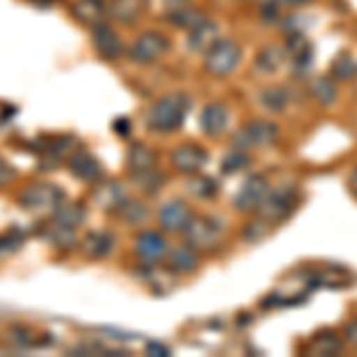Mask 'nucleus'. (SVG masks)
Wrapping results in <instances>:
<instances>
[{
  "instance_id": "f257e3e1",
  "label": "nucleus",
  "mask_w": 357,
  "mask_h": 357,
  "mask_svg": "<svg viewBox=\"0 0 357 357\" xmlns=\"http://www.w3.org/2000/svg\"><path fill=\"white\" fill-rule=\"evenodd\" d=\"M241 62V45L231 38H217L205 50V69L212 77H229Z\"/></svg>"
},
{
  "instance_id": "f03ea898",
  "label": "nucleus",
  "mask_w": 357,
  "mask_h": 357,
  "mask_svg": "<svg viewBox=\"0 0 357 357\" xmlns=\"http://www.w3.org/2000/svg\"><path fill=\"white\" fill-rule=\"evenodd\" d=\"M188 112L186 96H167L151 110V126L155 131H176Z\"/></svg>"
},
{
  "instance_id": "7ed1b4c3",
  "label": "nucleus",
  "mask_w": 357,
  "mask_h": 357,
  "mask_svg": "<svg viewBox=\"0 0 357 357\" xmlns=\"http://www.w3.org/2000/svg\"><path fill=\"white\" fill-rule=\"evenodd\" d=\"M183 231H186V243L191 248H195V250L212 252V250H217V248L224 243L222 224L215 222V220H207V217L191 220Z\"/></svg>"
},
{
  "instance_id": "20e7f679",
  "label": "nucleus",
  "mask_w": 357,
  "mask_h": 357,
  "mask_svg": "<svg viewBox=\"0 0 357 357\" xmlns=\"http://www.w3.org/2000/svg\"><path fill=\"white\" fill-rule=\"evenodd\" d=\"M298 205V193L296 188H281V191H269V195L264 198V203L260 205V217L264 222L274 224L284 222L286 217L296 210Z\"/></svg>"
},
{
  "instance_id": "39448f33",
  "label": "nucleus",
  "mask_w": 357,
  "mask_h": 357,
  "mask_svg": "<svg viewBox=\"0 0 357 357\" xmlns=\"http://www.w3.org/2000/svg\"><path fill=\"white\" fill-rule=\"evenodd\" d=\"M279 138V129L272 122H250L234 136L236 151H248V148H267L274 146Z\"/></svg>"
},
{
  "instance_id": "423d86ee",
  "label": "nucleus",
  "mask_w": 357,
  "mask_h": 357,
  "mask_svg": "<svg viewBox=\"0 0 357 357\" xmlns=\"http://www.w3.org/2000/svg\"><path fill=\"white\" fill-rule=\"evenodd\" d=\"M267 195H269V181L262 174H252V176H248L243 186L238 188V193H236V198H234V205H236V210H241V212H257Z\"/></svg>"
},
{
  "instance_id": "0eeeda50",
  "label": "nucleus",
  "mask_w": 357,
  "mask_h": 357,
  "mask_svg": "<svg viewBox=\"0 0 357 357\" xmlns=\"http://www.w3.org/2000/svg\"><path fill=\"white\" fill-rule=\"evenodd\" d=\"M167 50H169V41L162 36V33L158 31H148L143 33V36L136 38V43L131 45V57H134L136 62H143V65H148V62H155L158 57H162Z\"/></svg>"
},
{
  "instance_id": "6e6552de",
  "label": "nucleus",
  "mask_w": 357,
  "mask_h": 357,
  "mask_svg": "<svg viewBox=\"0 0 357 357\" xmlns=\"http://www.w3.org/2000/svg\"><path fill=\"white\" fill-rule=\"evenodd\" d=\"M207 151H203L200 146H195V143H186V146L176 148L174 158H172V162L178 172H183V174H195V172H200L207 162Z\"/></svg>"
},
{
  "instance_id": "1a4fd4ad",
  "label": "nucleus",
  "mask_w": 357,
  "mask_h": 357,
  "mask_svg": "<svg viewBox=\"0 0 357 357\" xmlns=\"http://www.w3.org/2000/svg\"><path fill=\"white\" fill-rule=\"evenodd\" d=\"M229 126V110L220 102H212V105H207L203 114H200V129H203V134L217 138L222 136L224 131H227Z\"/></svg>"
},
{
  "instance_id": "9d476101",
  "label": "nucleus",
  "mask_w": 357,
  "mask_h": 357,
  "mask_svg": "<svg viewBox=\"0 0 357 357\" xmlns=\"http://www.w3.org/2000/svg\"><path fill=\"white\" fill-rule=\"evenodd\" d=\"M191 222V210L181 203V200H172L160 210V224L167 231H183Z\"/></svg>"
},
{
  "instance_id": "9b49d317",
  "label": "nucleus",
  "mask_w": 357,
  "mask_h": 357,
  "mask_svg": "<svg viewBox=\"0 0 357 357\" xmlns=\"http://www.w3.org/2000/svg\"><path fill=\"white\" fill-rule=\"evenodd\" d=\"M136 250H138V257H141L143 262H158V260H162V257H165L167 243H165V238L160 234L148 231V234H143L141 238H138Z\"/></svg>"
},
{
  "instance_id": "f8f14e48",
  "label": "nucleus",
  "mask_w": 357,
  "mask_h": 357,
  "mask_svg": "<svg viewBox=\"0 0 357 357\" xmlns=\"http://www.w3.org/2000/svg\"><path fill=\"white\" fill-rule=\"evenodd\" d=\"M93 41H96V48L100 50L102 57H110V60H114V57L122 55V41H119L117 33H114L112 29L98 24L96 31H93Z\"/></svg>"
},
{
  "instance_id": "ddd939ff",
  "label": "nucleus",
  "mask_w": 357,
  "mask_h": 357,
  "mask_svg": "<svg viewBox=\"0 0 357 357\" xmlns=\"http://www.w3.org/2000/svg\"><path fill=\"white\" fill-rule=\"evenodd\" d=\"M341 348H343V341L338 338V333L324 331V333H317L312 341H310L307 353L319 355V357H331V355L341 353Z\"/></svg>"
},
{
  "instance_id": "4468645a",
  "label": "nucleus",
  "mask_w": 357,
  "mask_h": 357,
  "mask_svg": "<svg viewBox=\"0 0 357 357\" xmlns=\"http://www.w3.org/2000/svg\"><path fill=\"white\" fill-rule=\"evenodd\" d=\"M217 31H220V26L215 24V22L210 20H203L198 26L191 29V36H188V43H191L193 50H207L212 43L217 41Z\"/></svg>"
},
{
  "instance_id": "2eb2a0df",
  "label": "nucleus",
  "mask_w": 357,
  "mask_h": 357,
  "mask_svg": "<svg viewBox=\"0 0 357 357\" xmlns=\"http://www.w3.org/2000/svg\"><path fill=\"white\" fill-rule=\"evenodd\" d=\"M143 5H146V0H112L110 15L122 24H131V22H136L141 17Z\"/></svg>"
},
{
  "instance_id": "dca6fc26",
  "label": "nucleus",
  "mask_w": 357,
  "mask_h": 357,
  "mask_svg": "<svg viewBox=\"0 0 357 357\" xmlns=\"http://www.w3.org/2000/svg\"><path fill=\"white\" fill-rule=\"evenodd\" d=\"M284 60H286V50L284 48H276V45H267V48L257 53L255 67H257V72L274 74V72H279V67L284 65Z\"/></svg>"
},
{
  "instance_id": "f3484780",
  "label": "nucleus",
  "mask_w": 357,
  "mask_h": 357,
  "mask_svg": "<svg viewBox=\"0 0 357 357\" xmlns=\"http://www.w3.org/2000/svg\"><path fill=\"white\" fill-rule=\"evenodd\" d=\"M169 267L176 269V272H193L198 267V255H195V248L191 245H183L176 248L169 257Z\"/></svg>"
},
{
  "instance_id": "a211bd4d",
  "label": "nucleus",
  "mask_w": 357,
  "mask_h": 357,
  "mask_svg": "<svg viewBox=\"0 0 357 357\" xmlns=\"http://www.w3.org/2000/svg\"><path fill=\"white\" fill-rule=\"evenodd\" d=\"M331 77L338 79V82H350V79H355L357 77V60L353 55L341 53L331 62Z\"/></svg>"
},
{
  "instance_id": "6ab92c4d",
  "label": "nucleus",
  "mask_w": 357,
  "mask_h": 357,
  "mask_svg": "<svg viewBox=\"0 0 357 357\" xmlns=\"http://www.w3.org/2000/svg\"><path fill=\"white\" fill-rule=\"evenodd\" d=\"M310 93H312V98L319 105H331L336 100V84L329 77H319L310 84Z\"/></svg>"
},
{
  "instance_id": "aec40b11",
  "label": "nucleus",
  "mask_w": 357,
  "mask_h": 357,
  "mask_svg": "<svg viewBox=\"0 0 357 357\" xmlns=\"http://www.w3.org/2000/svg\"><path fill=\"white\" fill-rule=\"evenodd\" d=\"M74 15L79 17L86 24L98 26L102 22V15H105V8L100 5V0H82V3L74 8Z\"/></svg>"
},
{
  "instance_id": "412c9836",
  "label": "nucleus",
  "mask_w": 357,
  "mask_h": 357,
  "mask_svg": "<svg viewBox=\"0 0 357 357\" xmlns=\"http://www.w3.org/2000/svg\"><path fill=\"white\" fill-rule=\"evenodd\" d=\"M260 100L269 112H281L289 105V89H284V86H269L267 91H262Z\"/></svg>"
},
{
  "instance_id": "4be33fe9",
  "label": "nucleus",
  "mask_w": 357,
  "mask_h": 357,
  "mask_svg": "<svg viewBox=\"0 0 357 357\" xmlns=\"http://www.w3.org/2000/svg\"><path fill=\"white\" fill-rule=\"evenodd\" d=\"M169 20L174 22L176 26H181V29H188L191 31L193 26H198L200 22L205 20L203 15H200V10H195V8H183V10H176V13H169Z\"/></svg>"
},
{
  "instance_id": "5701e85b",
  "label": "nucleus",
  "mask_w": 357,
  "mask_h": 357,
  "mask_svg": "<svg viewBox=\"0 0 357 357\" xmlns=\"http://www.w3.org/2000/svg\"><path fill=\"white\" fill-rule=\"evenodd\" d=\"M129 162L136 172H151L155 167V153L148 151L146 146H134V151L129 155Z\"/></svg>"
},
{
  "instance_id": "b1692460",
  "label": "nucleus",
  "mask_w": 357,
  "mask_h": 357,
  "mask_svg": "<svg viewBox=\"0 0 357 357\" xmlns=\"http://www.w3.org/2000/svg\"><path fill=\"white\" fill-rule=\"evenodd\" d=\"M243 167H248V155L243 151H234L222 160V172L224 174H236Z\"/></svg>"
},
{
  "instance_id": "393cba45",
  "label": "nucleus",
  "mask_w": 357,
  "mask_h": 357,
  "mask_svg": "<svg viewBox=\"0 0 357 357\" xmlns=\"http://www.w3.org/2000/svg\"><path fill=\"white\" fill-rule=\"evenodd\" d=\"M191 191L198 195V198H212V195L217 193V183L212 181L210 176H198V178H193Z\"/></svg>"
},
{
  "instance_id": "a878e982",
  "label": "nucleus",
  "mask_w": 357,
  "mask_h": 357,
  "mask_svg": "<svg viewBox=\"0 0 357 357\" xmlns=\"http://www.w3.org/2000/svg\"><path fill=\"white\" fill-rule=\"evenodd\" d=\"M269 229H272V224L264 222L262 217H260V220H255V222L248 224L243 234H245V238H248V241H252V243H255V241H262L264 236L269 234Z\"/></svg>"
},
{
  "instance_id": "bb28decb",
  "label": "nucleus",
  "mask_w": 357,
  "mask_h": 357,
  "mask_svg": "<svg viewBox=\"0 0 357 357\" xmlns=\"http://www.w3.org/2000/svg\"><path fill=\"white\" fill-rule=\"evenodd\" d=\"M343 336H345V341H348V343L357 345V319H355V321H350V324L345 326Z\"/></svg>"
},
{
  "instance_id": "cd10ccee",
  "label": "nucleus",
  "mask_w": 357,
  "mask_h": 357,
  "mask_svg": "<svg viewBox=\"0 0 357 357\" xmlns=\"http://www.w3.org/2000/svg\"><path fill=\"white\" fill-rule=\"evenodd\" d=\"M165 5H167V10H169V13H176V10L188 8V0H165Z\"/></svg>"
},
{
  "instance_id": "c85d7f7f",
  "label": "nucleus",
  "mask_w": 357,
  "mask_h": 357,
  "mask_svg": "<svg viewBox=\"0 0 357 357\" xmlns=\"http://www.w3.org/2000/svg\"><path fill=\"white\" fill-rule=\"evenodd\" d=\"M276 8H298V5H305L307 0H272Z\"/></svg>"
},
{
  "instance_id": "c756f323",
  "label": "nucleus",
  "mask_w": 357,
  "mask_h": 357,
  "mask_svg": "<svg viewBox=\"0 0 357 357\" xmlns=\"http://www.w3.org/2000/svg\"><path fill=\"white\" fill-rule=\"evenodd\" d=\"M350 188H353V193L357 195V169L350 174Z\"/></svg>"
}]
</instances>
